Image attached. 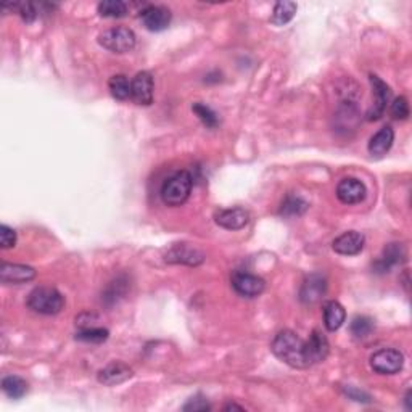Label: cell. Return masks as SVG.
Instances as JSON below:
<instances>
[{
	"instance_id": "cell-1",
	"label": "cell",
	"mask_w": 412,
	"mask_h": 412,
	"mask_svg": "<svg viewBox=\"0 0 412 412\" xmlns=\"http://www.w3.org/2000/svg\"><path fill=\"white\" fill-rule=\"evenodd\" d=\"M272 353L279 358L282 363L295 369L309 367L305 359V342L292 331H282L276 335L272 342Z\"/></svg>"
},
{
	"instance_id": "cell-2",
	"label": "cell",
	"mask_w": 412,
	"mask_h": 412,
	"mask_svg": "<svg viewBox=\"0 0 412 412\" xmlns=\"http://www.w3.org/2000/svg\"><path fill=\"white\" fill-rule=\"evenodd\" d=\"M193 179L189 171H177L164 180L159 190L161 200L168 206H180L187 202L192 192Z\"/></svg>"
},
{
	"instance_id": "cell-3",
	"label": "cell",
	"mask_w": 412,
	"mask_h": 412,
	"mask_svg": "<svg viewBox=\"0 0 412 412\" xmlns=\"http://www.w3.org/2000/svg\"><path fill=\"white\" fill-rule=\"evenodd\" d=\"M28 306L34 312L55 316L65 308V296L54 287H38L29 293Z\"/></svg>"
},
{
	"instance_id": "cell-4",
	"label": "cell",
	"mask_w": 412,
	"mask_h": 412,
	"mask_svg": "<svg viewBox=\"0 0 412 412\" xmlns=\"http://www.w3.org/2000/svg\"><path fill=\"white\" fill-rule=\"evenodd\" d=\"M99 42L103 49L115 52V54H126L136 47L137 38L129 28H111L99 35Z\"/></svg>"
},
{
	"instance_id": "cell-5",
	"label": "cell",
	"mask_w": 412,
	"mask_h": 412,
	"mask_svg": "<svg viewBox=\"0 0 412 412\" xmlns=\"http://www.w3.org/2000/svg\"><path fill=\"white\" fill-rule=\"evenodd\" d=\"M404 358L398 349L393 348H385L379 349L377 353H374L370 356V367H372L377 374L382 375H393L399 372L403 369Z\"/></svg>"
},
{
	"instance_id": "cell-6",
	"label": "cell",
	"mask_w": 412,
	"mask_h": 412,
	"mask_svg": "<svg viewBox=\"0 0 412 412\" xmlns=\"http://www.w3.org/2000/svg\"><path fill=\"white\" fill-rule=\"evenodd\" d=\"M232 287L234 290L239 293L240 296L246 298H255L260 296L262 292H264L266 282L255 274H250V272L245 271H235L232 274Z\"/></svg>"
},
{
	"instance_id": "cell-7",
	"label": "cell",
	"mask_w": 412,
	"mask_h": 412,
	"mask_svg": "<svg viewBox=\"0 0 412 412\" xmlns=\"http://www.w3.org/2000/svg\"><path fill=\"white\" fill-rule=\"evenodd\" d=\"M369 81H370V86H372L375 100H374V105L370 106V110L367 111V115L365 116H367L369 121H377L383 116L386 105H388V102H390L391 90H390V87L386 86L379 76L370 74Z\"/></svg>"
},
{
	"instance_id": "cell-8",
	"label": "cell",
	"mask_w": 412,
	"mask_h": 412,
	"mask_svg": "<svg viewBox=\"0 0 412 412\" xmlns=\"http://www.w3.org/2000/svg\"><path fill=\"white\" fill-rule=\"evenodd\" d=\"M131 99L142 106L152 105L153 102V77L148 71H141L131 81Z\"/></svg>"
},
{
	"instance_id": "cell-9",
	"label": "cell",
	"mask_w": 412,
	"mask_h": 412,
	"mask_svg": "<svg viewBox=\"0 0 412 412\" xmlns=\"http://www.w3.org/2000/svg\"><path fill=\"white\" fill-rule=\"evenodd\" d=\"M141 19L143 26L152 33L164 31L171 23V12L161 5H148L141 12Z\"/></svg>"
},
{
	"instance_id": "cell-10",
	"label": "cell",
	"mask_w": 412,
	"mask_h": 412,
	"mask_svg": "<svg viewBox=\"0 0 412 412\" xmlns=\"http://www.w3.org/2000/svg\"><path fill=\"white\" fill-rule=\"evenodd\" d=\"M327 280L321 274L308 276L300 290V300L303 305H316L326 295Z\"/></svg>"
},
{
	"instance_id": "cell-11",
	"label": "cell",
	"mask_w": 412,
	"mask_h": 412,
	"mask_svg": "<svg viewBox=\"0 0 412 412\" xmlns=\"http://www.w3.org/2000/svg\"><path fill=\"white\" fill-rule=\"evenodd\" d=\"M214 221L219 228L228 230H240L244 229L250 221V213L240 206L229 209H221L214 214Z\"/></svg>"
},
{
	"instance_id": "cell-12",
	"label": "cell",
	"mask_w": 412,
	"mask_h": 412,
	"mask_svg": "<svg viewBox=\"0 0 412 412\" xmlns=\"http://www.w3.org/2000/svg\"><path fill=\"white\" fill-rule=\"evenodd\" d=\"M365 244V239L363 234H359L356 230H349L344 232L337 239L333 240L332 248L335 253L343 255V256H354L363 251Z\"/></svg>"
},
{
	"instance_id": "cell-13",
	"label": "cell",
	"mask_w": 412,
	"mask_h": 412,
	"mask_svg": "<svg viewBox=\"0 0 412 412\" xmlns=\"http://www.w3.org/2000/svg\"><path fill=\"white\" fill-rule=\"evenodd\" d=\"M337 197L344 205H358L365 198V185L359 179L347 177L340 180Z\"/></svg>"
},
{
	"instance_id": "cell-14",
	"label": "cell",
	"mask_w": 412,
	"mask_h": 412,
	"mask_svg": "<svg viewBox=\"0 0 412 412\" xmlns=\"http://www.w3.org/2000/svg\"><path fill=\"white\" fill-rule=\"evenodd\" d=\"M328 354V342L326 335L319 331H314L305 342V359L308 365L322 363Z\"/></svg>"
},
{
	"instance_id": "cell-15",
	"label": "cell",
	"mask_w": 412,
	"mask_h": 412,
	"mask_svg": "<svg viewBox=\"0 0 412 412\" xmlns=\"http://www.w3.org/2000/svg\"><path fill=\"white\" fill-rule=\"evenodd\" d=\"M132 369L127 364L115 360V363L108 364L99 372V382L106 386H115L122 382H126L132 377Z\"/></svg>"
},
{
	"instance_id": "cell-16",
	"label": "cell",
	"mask_w": 412,
	"mask_h": 412,
	"mask_svg": "<svg viewBox=\"0 0 412 412\" xmlns=\"http://www.w3.org/2000/svg\"><path fill=\"white\" fill-rule=\"evenodd\" d=\"M35 277V271L33 267L24 264H10L2 262L0 266V280L2 283H26Z\"/></svg>"
},
{
	"instance_id": "cell-17",
	"label": "cell",
	"mask_w": 412,
	"mask_h": 412,
	"mask_svg": "<svg viewBox=\"0 0 412 412\" xmlns=\"http://www.w3.org/2000/svg\"><path fill=\"white\" fill-rule=\"evenodd\" d=\"M404 258H406V251L403 248V245L390 244L383 250V255L374 262L372 267L375 272H379V274H385V272H390L391 267L399 264L401 261H404Z\"/></svg>"
},
{
	"instance_id": "cell-18",
	"label": "cell",
	"mask_w": 412,
	"mask_h": 412,
	"mask_svg": "<svg viewBox=\"0 0 412 412\" xmlns=\"http://www.w3.org/2000/svg\"><path fill=\"white\" fill-rule=\"evenodd\" d=\"M203 260L205 256L202 251H198L197 248H193V246H190L187 244L174 245L166 255L168 262H182V264H189V266H197Z\"/></svg>"
},
{
	"instance_id": "cell-19",
	"label": "cell",
	"mask_w": 412,
	"mask_h": 412,
	"mask_svg": "<svg viewBox=\"0 0 412 412\" xmlns=\"http://www.w3.org/2000/svg\"><path fill=\"white\" fill-rule=\"evenodd\" d=\"M395 142V131L390 126H385L370 138L369 142V153L372 157H383L390 150Z\"/></svg>"
},
{
	"instance_id": "cell-20",
	"label": "cell",
	"mask_w": 412,
	"mask_h": 412,
	"mask_svg": "<svg viewBox=\"0 0 412 412\" xmlns=\"http://www.w3.org/2000/svg\"><path fill=\"white\" fill-rule=\"evenodd\" d=\"M344 319H347V312L338 301H327L324 305V324L328 332L338 331L343 326Z\"/></svg>"
},
{
	"instance_id": "cell-21",
	"label": "cell",
	"mask_w": 412,
	"mask_h": 412,
	"mask_svg": "<svg viewBox=\"0 0 412 412\" xmlns=\"http://www.w3.org/2000/svg\"><path fill=\"white\" fill-rule=\"evenodd\" d=\"M3 393L12 399H19L28 393V382L18 375H8L2 380Z\"/></svg>"
},
{
	"instance_id": "cell-22",
	"label": "cell",
	"mask_w": 412,
	"mask_h": 412,
	"mask_svg": "<svg viewBox=\"0 0 412 412\" xmlns=\"http://www.w3.org/2000/svg\"><path fill=\"white\" fill-rule=\"evenodd\" d=\"M296 13V3L295 2H277L274 10H272L271 23L276 26H285L290 23Z\"/></svg>"
},
{
	"instance_id": "cell-23",
	"label": "cell",
	"mask_w": 412,
	"mask_h": 412,
	"mask_svg": "<svg viewBox=\"0 0 412 412\" xmlns=\"http://www.w3.org/2000/svg\"><path fill=\"white\" fill-rule=\"evenodd\" d=\"M108 89H110L111 95L116 100L125 102L131 99V81L127 79L125 74H116L111 76V79L108 81Z\"/></svg>"
},
{
	"instance_id": "cell-24",
	"label": "cell",
	"mask_w": 412,
	"mask_h": 412,
	"mask_svg": "<svg viewBox=\"0 0 412 412\" xmlns=\"http://www.w3.org/2000/svg\"><path fill=\"white\" fill-rule=\"evenodd\" d=\"M309 208L306 200H303L300 195H287L280 206L282 216H301Z\"/></svg>"
},
{
	"instance_id": "cell-25",
	"label": "cell",
	"mask_w": 412,
	"mask_h": 412,
	"mask_svg": "<svg viewBox=\"0 0 412 412\" xmlns=\"http://www.w3.org/2000/svg\"><path fill=\"white\" fill-rule=\"evenodd\" d=\"M99 13L103 18H122L127 15V5L122 0H103L99 3Z\"/></svg>"
},
{
	"instance_id": "cell-26",
	"label": "cell",
	"mask_w": 412,
	"mask_h": 412,
	"mask_svg": "<svg viewBox=\"0 0 412 412\" xmlns=\"http://www.w3.org/2000/svg\"><path fill=\"white\" fill-rule=\"evenodd\" d=\"M110 332L102 327H86L76 333V340L84 343H103L108 340Z\"/></svg>"
},
{
	"instance_id": "cell-27",
	"label": "cell",
	"mask_w": 412,
	"mask_h": 412,
	"mask_svg": "<svg viewBox=\"0 0 412 412\" xmlns=\"http://www.w3.org/2000/svg\"><path fill=\"white\" fill-rule=\"evenodd\" d=\"M374 327H375L374 321L367 316H356L351 321V326H349V328H351V333L356 338L369 337V335L374 332Z\"/></svg>"
},
{
	"instance_id": "cell-28",
	"label": "cell",
	"mask_w": 412,
	"mask_h": 412,
	"mask_svg": "<svg viewBox=\"0 0 412 412\" xmlns=\"http://www.w3.org/2000/svg\"><path fill=\"white\" fill-rule=\"evenodd\" d=\"M192 110H193L195 115L198 116V120L202 121L206 127H209V129L218 127L219 118H218V115H216V113L213 110H211V108L208 105H205V103H200L198 102V103H195V105L192 106Z\"/></svg>"
},
{
	"instance_id": "cell-29",
	"label": "cell",
	"mask_w": 412,
	"mask_h": 412,
	"mask_svg": "<svg viewBox=\"0 0 412 412\" xmlns=\"http://www.w3.org/2000/svg\"><path fill=\"white\" fill-rule=\"evenodd\" d=\"M391 116L395 120H408L409 116V103L406 97H398L391 103Z\"/></svg>"
},
{
	"instance_id": "cell-30",
	"label": "cell",
	"mask_w": 412,
	"mask_h": 412,
	"mask_svg": "<svg viewBox=\"0 0 412 412\" xmlns=\"http://www.w3.org/2000/svg\"><path fill=\"white\" fill-rule=\"evenodd\" d=\"M15 244H17V232L5 224L0 225V246L3 250H7L15 246Z\"/></svg>"
},
{
	"instance_id": "cell-31",
	"label": "cell",
	"mask_w": 412,
	"mask_h": 412,
	"mask_svg": "<svg viewBox=\"0 0 412 412\" xmlns=\"http://www.w3.org/2000/svg\"><path fill=\"white\" fill-rule=\"evenodd\" d=\"M184 411H193V412H203V411H209L211 406L206 398L203 396H195V398L189 399V403L182 408Z\"/></svg>"
},
{
	"instance_id": "cell-32",
	"label": "cell",
	"mask_w": 412,
	"mask_h": 412,
	"mask_svg": "<svg viewBox=\"0 0 412 412\" xmlns=\"http://www.w3.org/2000/svg\"><path fill=\"white\" fill-rule=\"evenodd\" d=\"M404 401H406V409H412V406H411V391H408V393H406V398H404Z\"/></svg>"
},
{
	"instance_id": "cell-33",
	"label": "cell",
	"mask_w": 412,
	"mask_h": 412,
	"mask_svg": "<svg viewBox=\"0 0 412 412\" xmlns=\"http://www.w3.org/2000/svg\"><path fill=\"white\" fill-rule=\"evenodd\" d=\"M232 409H239V411H244V408L241 406H237V404H228L224 408V411H232Z\"/></svg>"
}]
</instances>
